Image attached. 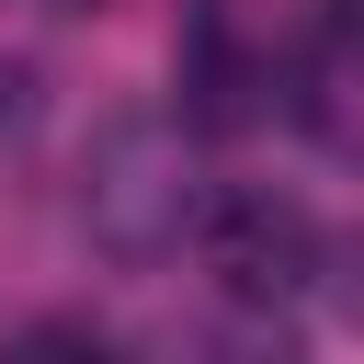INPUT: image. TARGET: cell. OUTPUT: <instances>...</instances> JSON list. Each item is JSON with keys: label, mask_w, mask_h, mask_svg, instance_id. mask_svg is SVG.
<instances>
[{"label": "cell", "mask_w": 364, "mask_h": 364, "mask_svg": "<svg viewBox=\"0 0 364 364\" xmlns=\"http://www.w3.org/2000/svg\"><path fill=\"white\" fill-rule=\"evenodd\" d=\"M330 296H341V318L364 330V239H341V250H330Z\"/></svg>", "instance_id": "6"}, {"label": "cell", "mask_w": 364, "mask_h": 364, "mask_svg": "<svg viewBox=\"0 0 364 364\" xmlns=\"http://www.w3.org/2000/svg\"><path fill=\"white\" fill-rule=\"evenodd\" d=\"M80 228L91 250L114 262H171L193 228H205V171H193V136L148 102L102 114L91 148H80Z\"/></svg>", "instance_id": "1"}, {"label": "cell", "mask_w": 364, "mask_h": 364, "mask_svg": "<svg viewBox=\"0 0 364 364\" xmlns=\"http://www.w3.org/2000/svg\"><path fill=\"white\" fill-rule=\"evenodd\" d=\"M46 11H91V0H46Z\"/></svg>", "instance_id": "7"}, {"label": "cell", "mask_w": 364, "mask_h": 364, "mask_svg": "<svg viewBox=\"0 0 364 364\" xmlns=\"http://www.w3.org/2000/svg\"><path fill=\"white\" fill-rule=\"evenodd\" d=\"M0 364H102V341H91V330H68V318H34Z\"/></svg>", "instance_id": "4"}, {"label": "cell", "mask_w": 364, "mask_h": 364, "mask_svg": "<svg viewBox=\"0 0 364 364\" xmlns=\"http://www.w3.org/2000/svg\"><path fill=\"white\" fill-rule=\"evenodd\" d=\"M159 364H296V341L239 296V307H216V318H193V330H171V353Z\"/></svg>", "instance_id": "3"}, {"label": "cell", "mask_w": 364, "mask_h": 364, "mask_svg": "<svg viewBox=\"0 0 364 364\" xmlns=\"http://www.w3.org/2000/svg\"><path fill=\"white\" fill-rule=\"evenodd\" d=\"M205 239H216V273H228L239 296H284V284L318 273V228H307L296 193H228V205L205 216Z\"/></svg>", "instance_id": "2"}, {"label": "cell", "mask_w": 364, "mask_h": 364, "mask_svg": "<svg viewBox=\"0 0 364 364\" xmlns=\"http://www.w3.org/2000/svg\"><path fill=\"white\" fill-rule=\"evenodd\" d=\"M23 125H34V68L0 57V136H23Z\"/></svg>", "instance_id": "5"}]
</instances>
